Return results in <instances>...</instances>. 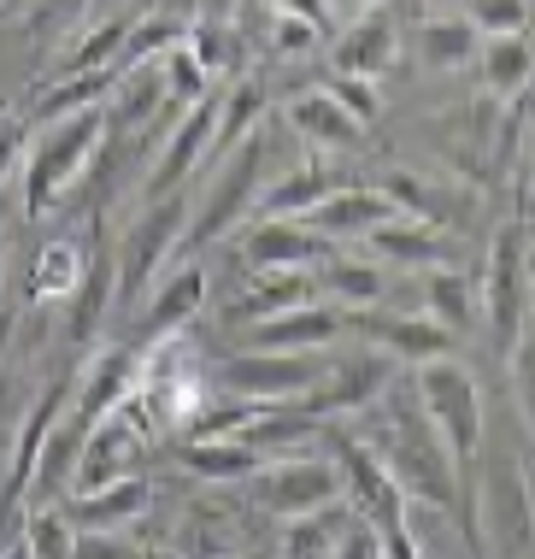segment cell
I'll return each mask as SVG.
<instances>
[{"instance_id": "17", "label": "cell", "mask_w": 535, "mask_h": 559, "mask_svg": "<svg viewBox=\"0 0 535 559\" xmlns=\"http://www.w3.org/2000/svg\"><path fill=\"white\" fill-rule=\"evenodd\" d=\"M71 389H76V377H66V383H59L54 395H41V401L24 413L19 448H12V477H7V489H0V507L19 512V501L29 495V483H36V460H41V442H48V430L59 425V413L71 406Z\"/></svg>"}, {"instance_id": "10", "label": "cell", "mask_w": 535, "mask_h": 559, "mask_svg": "<svg viewBox=\"0 0 535 559\" xmlns=\"http://www.w3.org/2000/svg\"><path fill=\"white\" fill-rule=\"evenodd\" d=\"M212 147H218V100L206 95V100H194V107H182V118L171 124V135H165V147H159V159H153L142 194H147V201L182 194L189 171L212 154Z\"/></svg>"}, {"instance_id": "5", "label": "cell", "mask_w": 535, "mask_h": 559, "mask_svg": "<svg viewBox=\"0 0 535 559\" xmlns=\"http://www.w3.org/2000/svg\"><path fill=\"white\" fill-rule=\"evenodd\" d=\"M265 194V135H241L236 147H224V165H218V177H212V189H206V201H201V213L189 218V230H182V248L189 253H201L212 248L224 230H236L241 213Z\"/></svg>"}, {"instance_id": "15", "label": "cell", "mask_w": 535, "mask_h": 559, "mask_svg": "<svg viewBox=\"0 0 535 559\" xmlns=\"http://www.w3.org/2000/svg\"><path fill=\"white\" fill-rule=\"evenodd\" d=\"M342 330H347V319L335 307L306 300V307H295V312H277V319L248 324L241 330V347H265V354H318V347H330Z\"/></svg>"}, {"instance_id": "25", "label": "cell", "mask_w": 535, "mask_h": 559, "mask_svg": "<svg viewBox=\"0 0 535 559\" xmlns=\"http://www.w3.org/2000/svg\"><path fill=\"white\" fill-rule=\"evenodd\" d=\"M477 78H483V95H495V100L524 95L535 78L530 36H483L477 41Z\"/></svg>"}, {"instance_id": "19", "label": "cell", "mask_w": 535, "mask_h": 559, "mask_svg": "<svg viewBox=\"0 0 535 559\" xmlns=\"http://www.w3.org/2000/svg\"><path fill=\"white\" fill-rule=\"evenodd\" d=\"M177 460H182V472L201 483H248L265 465V453L248 448L241 436H182Z\"/></svg>"}, {"instance_id": "30", "label": "cell", "mask_w": 535, "mask_h": 559, "mask_svg": "<svg viewBox=\"0 0 535 559\" xmlns=\"http://www.w3.org/2000/svg\"><path fill=\"white\" fill-rule=\"evenodd\" d=\"M477 41H483V29L471 19H424L418 24V59L430 71H465L477 59Z\"/></svg>"}, {"instance_id": "20", "label": "cell", "mask_w": 535, "mask_h": 559, "mask_svg": "<svg viewBox=\"0 0 535 559\" xmlns=\"http://www.w3.org/2000/svg\"><path fill=\"white\" fill-rule=\"evenodd\" d=\"M288 130L312 147H354L365 135V124L330 95V88H306V95L288 100Z\"/></svg>"}, {"instance_id": "1", "label": "cell", "mask_w": 535, "mask_h": 559, "mask_svg": "<svg viewBox=\"0 0 535 559\" xmlns=\"http://www.w3.org/2000/svg\"><path fill=\"white\" fill-rule=\"evenodd\" d=\"M106 142V100L100 107H83V112H66L54 124H41L36 147L24 159V213L41 218L48 206L66 201V189L95 165V147Z\"/></svg>"}, {"instance_id": "13", "label": "cell", "mask_w": 535, "mask_h": 559, "mask_svg": "<svg viewBox=\"0 0 535 559\" xmlns=\"http://www.w3.org/2000/svg\"><path fill=\"white\" fill-rule=\"evenodd\" d=\"M324 253H330V236H318L300 218H259L241 236V260L253 271H318Z\"/></svg>"}, {"instance_id": "39", "label": "cell", "mask_w": 535, "mask_h": 559, "mask_svg": "<svg viewBox=\"0 0 535 559\" xmlns=\"http://www.w3.org/2000/svg\"><path fill=\"white\" fill-rule=\"evenodd\" d=\"M324 88L359 118V124H371V118H377V83H371V78H342V71H335Z\"/></svg>"}, {"instance_id": "24", "label": "cell", "mask_w": 535, "mask_h": 559, "mask_svg": "<svg viewBox=\"0 0 535 559\" xmlns=\"http://www.w3.org/2000/svg\"><path fill=\"white\" fill-rule=\"evenodd\" d=\"M312 277H318V289L347 312H371V307H382V295H389L382 260H342V253H324Z\"/></svg>"}, {"instance_id": "35", "label": "cell", "mask_w": 535, "mask_h": 559, "mask_svg": "<svg viewBox=\"0 0 535 559\" xmlns=\"http://www.w3.org/2000/svg\"><path fill=\"white\" fill-rule=\"evenodd\" d=\"M24 542H29V554L36 559H71L76 554V524L66 519V512H29L24 519Z\"/></svg>"}, {"instance_id": "3", "label": "cell", "mask_w": 535, "mask_h": 559, "mask_svg": "<svg viewBox=\"0 0 535 559\" xmlns=\"http://www.w3.org/2000/svg\"><path fill=\"white\" fill-rule=\"evenodd\" d=\"M483 300H488V330L500 347H512L530 330L535 307V236L530 224H500L488 241V271H483Z\"/></svg>"}, {"instance_id": "37", "label": "cell", "mask_w": 535, "mask_h": 559, "mask_svg": "<svg viewBox=\"0 0 535 559\" xmlns=\"http://www.w3.org/2000/svg\"><path fill=\"white\" fill-rule=\"evenodd\" d=\"M483 36H524L530 29V0H471L465 12Z\"/></svg>"}, {"instance_id": "40", "label": "cell", "mask_w": 535, "mask_h": 559, "mask_svg": "<svg viewBox=\"0 0 535 559\" xmlns=\"http://www.w3.org/2000/svg\"><path fill=\"white\" fill-rule=\"evenodd\" d=\"M71 559H142L124 531H76V554Z\"/></svg>"}, {"instance_id": "27", "label": "cell", "mask_w": 535, "mask_h": 559, "mask_svg": "<svg viewBox=\"0 0 535 559\" xmlns=\"http://www.w3.org/2000/svg\"><path fill=\"white\" fill-rule=\"evenodd\" d=\"M377 189L389 194V201L401 206L406 218H424V224H436V230H448V224L465 218L459 189H441V183H430V177H418V171H389Z\"/></svg>"}, {"instance_id": "45", "label": "cell", "mask_w": 535, "mask_h": 559, "mask_svg": "<svg viewBox=\"0 0 535 559\" xmlns=\"http://www.w3.org/2000/svg\"><path fill=\"white\" fill-rule=\"evenodd\" d=\"M19 154H24V124H19V118H7V124H0V177L19 165Z\"/></svg>"}, {"instance_id": "7", "label": "cell", "mask_w": 535, "mask_h": 559, "mask_svg": "<svg viewBox=\"0 0 535 559\" xmlns=\"http://www.w3.org/2000/svg\"><path fill=\"white\" fill-rule=\"evenodd\" d=\"M248 483H253V501L283 524L318 519V512H330L335 495H342L335 460H265Z\"/></svg>"}, {"instance_id": "32", "label": "cell", "mask_w": 535, "mask_h": 559, "mask_svg": "<svg viewBox=\"0 0 535 559\" xmlns=\"http://www.w3.org/2000/svg\"><path fill=\"white\" fill-rule=\"evenodd\" d=\"M83 442H88V430L76 425L71 413H59V425L48 430V442H41L36 483H29V489H41V495H59V489H71V477H76V460H83Z\"/></svg>"}, {"instance_id": "44", "label": "cell", "mask_w": 535, "mask_h": 559, "mask_svg": "<svg viewBox=\"0 0 535 559\" xmlns=\"http://www.w3.org/2000/svg\"><path fill=\"white\" fill-rule=\"evenodd\" d=\"M271 12H283V19H306V24H318V29L330 24L324 0H271Z\"/></svg>"}, {"instance_id": "11", "label": "cell", "mask_w": 535, "mask_h": 559, "mask_svg": "<svg viewBox=\"0 0 535 559\" xmlns=\"http://www.w3.org/2000/svg\"><path fill=\"white\" fill-rule=\"evenodd\" d=\"M135 389H142V354H135V347H106V354H95L88 371H76V389H71L66 413L83 430H95L112 406H124L135 395Z\"/></svg>"}, {"instance_id": "43", "label": "cell", "mask_w": 535, "mask_h": 559, "mask_svg": "<svg viewBox=\"0 0 535 559\" xmlns=\"http://www.w3.org/2000/svg\"><path fill=\"white\" fill-rule=\"evenodd\" d=\"M76 7H83V0H29V29H54L59 19H71Z\"/></svg>"}, {"instance_id": "47", "label": "cell", "mask_w": 535, "mask_h": 559, "mask_svg": "<svg viewBox=\"0 0 535 559\" xmlns=\"http://www.w3.org/2000/svg\"><path fill=\"white\" fill-rule=\"evenodd\" d=\"M7 542H12V531H7V524H0V554H7Z\"/></svg>"}, {"instance_id": "46", "label": "cell", "mask_w": 535, "mask_h": 559, "mask_svg": "<svg viewBox=\"0 0 535 559\" xmlns=\"http://www.w3.org/2000/svg\"><path fill=\"white\" fill-rule=\"evenodd\" d=\"M0 559H36V554H29V542H24V531L7 542V554H0Z\"/></svg>"}, {"instance_id": "21", "label": "cell", "mask_w": 535, "mask_h": 559, "mask_svg": "<svg viewBox=\"0 0 535 559\" xmlns=\"http://www.w3.org/2000/svg\"><path fill=\"white\" fill-rule=\"evenodd\" d=\"M394 213H401V206H394L382 189H347V183H342L330 201H318L306 218H312L318 236L335 241V236H365V230H377V224H389Z\"/></svg>"}, {"instance_id": "22", "label": "cell", "mask_w": 535, "mask_h": 559, "mask_svg": "<svg viewBox=\"0 0 535 559\" xmlns=\"http://www.w3.org/2000/svg\"><path fill=\"white\" fill-rule=\"evenodd\" d=\"M147 512V483L142 477H118V483H100L88 495H71L66 519L76 531H124L130 519Z\"/></svg>"}, {"instance_id": "14", "label": "cell", "mask_w": 535, "mask_h": 559, "mask_svg": "<svg viewBox=\"0 0 535 559\" xmlns=\"http://www.w3.org/2000/svg\"><path fill=\"white\" fill-rule=\"evenodd\" d=\"M206 307V265L201 260H182L165 265L159 283L147 289V312H142V342H165L177 330H189V319Z\"/></svg>"}, {"instance_id": "31", "label": "cell", "mask_w": 535, "mask_h": 559, "mask_svg": "<svg viewBox=\"0 0 535 559\" xmlns=\"http://www.w3.org/2000/svg\"><path fill=\"white\" fill-rule=\"evenodd\" d=\"M83 271H88V253L76 248V241H48V248L36 253V265H29V300H71L76 295V283H83Z\"/></svg>"}, {"instance_id": "36", "label": "cell", "mask_w": 535, "mask_h": 559, "mask_svg": "<svg viewBox=\"0 0 535 559\" xmlns=\"http://www.w3.org/2000/svg\"><path fill=\"white\" fill-rule=\"evenodd\" d=\"M259 112H265V95H259L253 83H241L236 95H229L224 107H218V147H236L241 135H253Z\"/></svg>"}, {"instance_id": "18", "label": "cell", "mask_w": 535, "mask_h": 559, "mask_svg": "<svg viewBox=\"0 0 535 559\" xmlns=\"http://www.w3.org/2000/svg\"><path fill=\"white\" fill-rule=\"evenodd\" d=\"M359 241L371 248V260L412 265V271H430V265L448 260V230H436V224H424V218H406V213H394L389 224L365 230Z\"/></svg>"}, {"instance_id": "16", "label": "cell", "mask_w": 535, "mask_h": 559, "mask_svg": "<svg viewBox=\"0 0 535 559\" xmlns=\"http://www.w3.org/2000/svg\"><path fill=\"white\" fill-rule=\"evenodd\" d=\"M365 336H371L389 359H406V366H424V359H448L453 354V330L436 324L430 312H359Z\"/></svg>"}, {"instance_id": "2", "label": "cell", "mask_w": 535, "mask_h": 559, "mask_svg": "<svg viewBox=\"0 0 535 559\" xmlns=\"http://www.w3.org/2000/svg\"><path fill=\"white\" fill-rule=\"evenodd\" d=\"M412 401H418L424 425L436 430L441 453L453 460V472L477 460V448H483V389L453 354L412 366Z\"/></svg>"}, {"instance_id": "42", "label": "cell", "mask_w": 535, "mask_h": 559, "mask_svg": "<svg viewBox=\"0 0 535 559\" xmlns=\"http://www.w3.org/2000/svg\"><path fill=\"white\" fill-rule=\"evenodd\" d=\"M335 559H382V542H377V531L371 524H354L342 542H335Z\"/></svg>"}, {"instance_id": "48", "label": "cell", "mask_w": 535, "mask_h": 559, "mask_svg": "<svg viewBox=\"0 0 535 559\" xmlns=\"http://www.w3.org/2000/svg\"><path fill=\"white\" fill-rule=\"evenodd\" d=\"M359 7H371V12H377V7H382V0H359Z\"/></svg>"}, {"instance_id": "34", "label": "cell", "mask_w": 535, "mask_h": 559, "mask_svg": "<svg viewBox=\"0 0 535 559\" xmlns=\"http://www.w3.org/2000/svg\"><path fill=\"white\" fill-rule=\"evenodd\" d=\"M159 78H165V95L182 100V107H194V100H206V88H212V71L194 59L189 48V36L177 41V48H165L159 53Z\"/></svg>"}, {"instance_id": "26", "label": "cell", "mask_w": 535, "mask_h": 559, "mask_svg": "<svg viewBox=\"0 0 535 559\" xmlns=\"http://www.w3.org/2000/svg\"><path fill=\"white\" fill-rule=\"evenodd\" d=\"M335 71L342 78H382V71L394 66V24L382 19V12H365L354 29H342V41H335Z\"/></svg>"}, {"instance_id": "41", "label": "cell", "mask_w": 535, "mask_h": 559, "mask_svg": "<svg viewBox=\"0 0 535 559\" xmlns=\"http://www.w3.org/2000/svg\"><path fill=\"white\" fill-rule=\"evenodd\" d=\"M271 41H277L283 53H306V48L318 41V24H306V19H283V12H277V36H271Z\"/></svg>"}, {"instance_id": "4", "label": "cell", "mask_w": 535, "mask_h": 559, "mask_svg": "<svg viewBox=\"0 0 535 559\" xmlns=\"http://www.w3.org/2000/svg\"><path fill=\"white\" fill-rule=\"evenodd\" d=\"M182 230H189V201L182 194H165V201H147V213H135V224L124 230V241L112 248L118 265V307H135L159 271L171 265V253L182 248Z\"/></svg>"}, {"instance_id": "33", "label": "cell", "mask_w": 535, "mask_h": 559, "mask_svg": "<svg viewBox=\"0 0 535 559\" xmlns=\"http://www.w3.org/2000/svg\"><path fill=\"white\" fill-rule=\"evenodd\" d=\"M418 283H424V312H430L436 324H448L453 336L471 330V277H459L448 265H430Z\"/></svg>"}, {"instance_id": "23", "label": "cell", "mask_w": 535, "mask_h": 559, "mask_svg": "<svg viewBox=\"0 0 535 559\" xmlns=\"http://www.w3.org/2000/svg\"><path fill=\"white\" fill-rule=\"evenodd\" d=\"M318 295V277L312 271H253V283L236 295L229 319L241 324H259V319H277V312H295Z\"/></svg>"}, {"instance_id": "8", "label": "cell", "mask_w": 535, "mask_h": 559, "mask_svg": "<svg viewBox=\"0 0 535 559\" xmlns=\"http://www.w3.org/2000/svg\"><path fill=\"white\" fill-rule=\"evenodd\" d=\"M330 460H335V472H342V483L354 489L359 519L371 524L377 536L401 531L406 524V495H401V483L389 477V465L377 460V448L354 430H330Z\"/></svg>"}, {"instance_id": "29", "label": "cell", "mask_w": 535, "mask_h": 559, "mask_svg": "<svg viewBox=\"0 0 535 559\" xmlns=\"http://www.w3.org/2000/svg\"><path fill=\"white\" fill-rule=\"evenodd\" d=\"M112 300H118V265H112V253H100V260H88L83 283H76V295H71V324L66 330H71L76 347L95 342V330H100Z\"/></svg>"}, {"instance_id": "28", "label": "cell", "mask_w": 535, "mask_h": 559, "mask_svg": "<svg viewBox=\"0 0 535 559\" xmlns=\"http://www.w3.org/2000/svg\"><path fill=\"white\" fill-rule=\"evenodd\" d=\"M342 189L330 177V165H295V171H283L277 183L259 194V213L265 218H306L318 201H330V194Z\"/></svg>"}, {"instance_id": "9", "label": "cell", "mask_w": 535, "mask_h": 559, "mask_svg": "<svg viewBox=\"0 0 535 559\" xmlns=\"http://www.w3.org/2000/svg\"><path fill=\"white\" fill-rule=\"evenodd\" d=\"M477 542H483V554L495 559V554H518V548H530L535 542V507H530V489H524V477H518V465L500 460L495 472L483 477V495H477Z\"/></svg>"}, {"instance_id": "6", "label": "cell", "mask_w": 535, "mask_h": 559, "mask_svg": "<svg viewBox=\"0 0 535 559\" xmlns=\"http://www.w3.org/2000/svg\"><path fill=\"white\" fill-rule=\"evenodd\" d=\"M324 377L312 354H265V347H236L224 359L218 383L229 389L236 401L248 406H300L312 395V383Z\"/></svg>"}, {"instance_id": "12", "label": "cell", "mask_w": 535, "mask_h": 559, "mask_svg": "<svg viewBox=\"0 0 535 559\" xmlns=\"http://www.w3.org/2000/svg\"><path fill=\"white\" fill-rule=\"evenodd\" d=\"M389 359L382 354H347L335 359V366H324V377L312 383V395H306L300 406L312 418L324 413H365V406H377L382 395H389Z\"/></svg>"}, {"instance_id": "38", "label": "cell", "mask_w": 535, "mask_h": 559, "mask_svg": "<svg viewBox=\"0 0 535 559\" xmlns=\"http://www.w3.org/2000/svg\"><path fill=\"white\" fill-rule=\"evenodd\" d=\"M507 354H512V389H518V406H524L530 436H535V324L507 347Z\"/></svg>"}]
</instances>
